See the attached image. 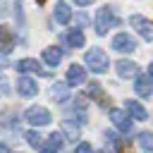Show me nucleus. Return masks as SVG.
<instances>
[{
    "label": "nucleus",
    "instance_id": "obj_17",
    "mask_svg": "<svg viewBox=\"0 0 153 153\" xmlns=\"http://www.w3.org/2000/svg\"><path fill=\"white\" fill-rule=\"evenodd\" d=\"M0 41H2V50L7 53V50H12V45H14V33H12L7 26H0Z\"/></svg>",
    "mask_w": 153,
    "mask_h": 153
},
{
    "label": "nucleus",
    "instance_id": "obj_23",
    "mask_svg": "<svg viewBox=\"0 0 153 153\" xmlns=\"http://www.w3.org/2000/svg\"><path fill=\"white\" fill-rule=\"evenodd\" d=\"M74 153H93V148H91V143H79L74 148Z\"/></svg>",
    "mask_w": 153,
    "mask_h": 153
},
{
    "label": "nucleus",
    "instance_id": "obj_26",
    "mask_svg": "<svg viewBox=\"0 0 153 153\" xmlns=\"http://www.w3.org/2000/svg\"><path fill=\"white\" fill-rule=\"evenodd\" d=\"M0 153H10V148L7 146H0Z\"/></svg>",
    "mask_w": 153,
    "mask_h": 153
},
{
    "label": "nucleus",
    "instance_id": "obj_1",
    "mask_svg": "<svg viewBox=\"0 0 153 153\" xmlns=\"http://www.w3.org/2000/svg\"><path fill=\"white\" fill-rule=\"evenodd\" d=\"M120 24V19L115 17V12L110 10V7H100L98 12H96V22H93V29H96V33L98 36H105L112 26H117Z\"/></svg>",
    "mask_w": 153,
    "mask_h": 153
},
{
    "label": "nucleus",
    "instance_id": "obj_2",
    "mask_svg": "<svg viewBox=\"0 0 153 153\" xmlns=\"http://www.w3.org/2000/svg\"><path fill=\"white\" fill-rule=\"evenodd\" d=\"M108 57H105V53L100 50V48H91L88 53H86V67L88 69H93L96 74H103V72H108Z\"/></svg>",
    "mask_w": 153,
    "mask_h": 153
},
{
    "label": "nucleus",
    "instance_id": "obj_16",
    "mask_svg": "<svg viewBox=\"0 0 153 153\" xmlns=\"http://www.w3.org/2000/svg\"><path fill=\"white\" fill-rule=\"evenodd\" d=\"M55 19H57L60 24H67V22L72 19V10H69L67 2H57V5H55Z\"/></svg>",
    "mask_w": 153,
    "mask_h": 153
},
{
    "label": "nucleus",
    "instance_id": "obj_14",
    "mask_svg": "<svg viewBox=\"0 0 153 153\" xmlns=\"http://www.w3.org/2000/svg\"><path fill=\"white\" fill-rule=\"evenodd\" d=\"M115 69H117L120 76H136V74H139V67H136L134 62H129V60H120V62L115 65Z\"/></svg>",
    "mask_w": 153,
    "mask_h": 153
},
{
    "label": "nucleus",
    "instance_id": "obj_27",
    "mask_svg": "<svg viewBox=\"0 0 153 153\" xmlns=\"http://www.w3.org/2000/svg\"><path fill=\"white\" fill-rule=\"evenodd\" d=\"M41 153H53V151H48V148H43V151H41Z\"/></svg>",
    "mask_w": 153,
    "mask_h": 153
},
{
    "label": "nucleus",
    "instance_id": "obj_8",
    "mask_svg": "<svg viewBox=\"0 0 153 153\" xmlns=\"http://www.w3.org/2000/svg\"><path fill=\"white\" fill-rule=\"evenodd\" d=\"M17 91H19V96L31 98V96L38 93V84H36L31 76H19V81H17Z\"/></svg>",
    "mask_w": 153,
    "mask_h": 153
},
{
    "label": "nucleus",
    "instance_id": "obj_19",
    "mask_svg": "<svg viewBox=\"0 0 153 153\" xmlns=\"http://www.w3.org/2000/svg\"><path fill=\"white\" fill-rule=\"evenodd\" d=\"M139 143L143 151L153 153V131H139Z\"/></svg>",
    "mask_w": 153,
    "mask_h": 153
},
{
    "label": "nucleus",
    "instance_id": "obj_7",
    "mask_svg": "<svg viewBox=\"0 0 153 153\" xmlns=\"http://www.w3.org/2000/svg\"><path fill=\"white\" fill-rule=\"evenodd\" d=\"M112 48L120 50V53H134L136 43H134V38H131L129 33H117V36L112 38Z\"/></svg>",
    "mask_w": 153,
    "mask_h": 153
},
{
    "label": "nucleus",
    "instance_id": "obj_15",
    "mask_svg": "<svg viewBox=\"0 0 153 153\" xmlns=\"http://www.w3.org/2000/svg\"><path fill=\"white\" fill-rule=\"evenodd\" d=\"M124 108H127V112H129L131 117H136V120H146V117H148L146 108H143L141 103H136V100H127V103H124Z\"/></svg>",
    "mask_w": 153,
    "mask_h": 153
},
{
    "label": "nucleus",
    "instance_id": "obj_22",
    "mask_svg": "<svg viewBox=\"0 0 153 153\" xmlns=\"http://www.w3.org/2000/svg\"><path fill=\"white\" fill-rule=\"evenodd\" d=\"M24 136H26V141H29V143H31L33 148H38V146H41V136H38V131H33V129H29V131H26Z\"/></svg>",
    "mask_w": 153,
    "mask_h": 153
},
{
    "label": "nucleus",
    "instance_id": "obj_28",
    "mask_svg": "<svg viewBox=\"0 0 153 153\" xmlns=\"http://www.w3.org/2000/svg\"><path fill=\"white\" fill-rule=\"evenodd\" d=\"M36 2H38V5H43V2H45V0H36Z\"/></svg>",
    "mask_w": 153,
    "mask_h": 153
},
{
    "label": "nucleus",
    "instance_id": "obj_21",
    "mask_svg": "<svg viewBox=\"0 0 153 153\" xmlns=\"http://www.w3.org/2000/svg\"><path fill=\"white\" fill-rule=\"evenodd\" d=\"M62 131H65V136L72 139V141H76V136H79V127L72 124V122H62Z\"/></svg>",
    "mask_w": 153,
    "mask_h": 153
},
{
    "label": "nucleus",
    "instance_id": "obj_5",
    "mask_svg": "<svg viewBox=\"0 0 153 153\" xmlns=\"http://www.w3.org/2000/svg\"><path fill=\"white\" fill-rule=\"evenodd\" d=\"M110 120H112V124H115L120 131H124V134L131 131V115H129V112H124V110H112V112H110Z\"/></svg>",
    "mask_w": 153,
    "mask_h": 153
},
{
    "label": "nucleus",
    "instance_id": "obj_3",
    "mask_svg": "<svg viewBox=\"0 0 153 153\" xmlns=\"http://www.w3.org/2000/svg\"><path fill=\"white\" fill-rule=\"evenodd\" d=\"M129 24H131V29H134L136 33H141L146 41H153V22H151V19H146L143 14H131Z\"/></svg>",
    "mask_w": 153,
    "mask_h": 153
},
{
    "label": "nucleus",
    "instance_id": "obj_20",
    "mask_svg": "<svg viewBox=\"0 0 153 153\" xmlns=\"http://www.w3.org/2000/svg\"><path fill=\"white\" fill-rule=\"evenodd\" d=\"M62 143H65V141H62V136L55 131V134H50V136H48V143H45V148L55 153V151H60V148H62Z\"/></svg>",
    "mask_w": 153,
    "mask_h": 153
},
{
    "label": "nucleus",
    "instance_id": "obj_25",
    "mask_svg": "<svg viewBox=\"0 0 153 153\" xmlns=\"http://www.w3.org/2000/svg\"><path fill=\"white\" fill-rule=\"evenodd\" d=\"M148 79L153 81V62H151V67H148Z\"/></svg>",
    "mask_w": 153,
    "mask_h": 153
},
{
    "label": "nucleus",
    "instance_id": "obj_18",
    "mask_svg": "<svg viewBox=\"0 0 153 153\" xmlns=\"http://www.w3.org/2000/svg\"><path fill=\"white\" fill-rule=\"evenodd\" d=\"M67 88H69V84H67V81H65V84H55L50 93H53V98H55L57 103H65V100H67V96H69V91H67Z\"/></svg>",
    "mask_w": 153,
    "mask_h": 153
},
{
    "label": "nucleus",
    "instance_id": "obj_10",
    "mask_svg": "<svg viewBox=\"0 0 153 153\" xmlns=\"http://www.w3.org/2000/svg\"><path fill=\"white\" fill-rule=\"evenodd\" d=\"M88 98H93L100 108H110V98L105 96V91H103L96 81H91V84H88Z\"/></svg>",
    "mask_w": 153,
    "mask_h": 153
},
{
    "label": "nucleus",
    "instance_id": "obj_9",
    "mask_svg": "<svg viewBox=\"0 0 153 153\" xmlns=\"http://www.w3.org/2000/svg\"><path fill=\"white\" fill-rule=\"evenodd\" d=\"M84 81H86V69L81 65H69V69H67V84L69 86H79Z\"/></svg>",
    "mask_w": 153,
    "mask_h": 153
},
{
    "label": "nucleus",
    "instance_id": "obj_6",
    "mask_svg": "<svg viewBox=\"0 0 153 153\" xmlns=\"http://www.w3.org/2000/svg\"><path fill=\"white\" fill-rule=\"evenodd\" d=\"M60 38H62V43H65L67 48H84V43H86L84 33H81L79 29H69V31H65Z\"/></svg>",
    "mask_w": 153,
    "mask_h": 153
},
{
    "label": "nucleus",
    "instance_id": "obj_24",
    "mask_svg": "<svg viewBox=\"0 0 153 153\" xmlns=\"http://www.w3.org/2000/svg\"><path fill=\"white\" fill-rule=\"evenodd\" d=\"M93 0H76V5H81V7H86V5H91Z\"/></svg>",
    "mask_w": 153,
    "mask_h": 153
},
{
    "label": "nucleus",
    "instance_id": "obj_13",
    "mask_svg": "<svg viewBox=\"0 0 153 153\" xmlns=\"http://www.w3.org/2000/svg\"><path fill=\"white\" fill-rule=\"evenodd\" d=\"M17 69H19V72H36V74H45V76H50V74H48V72H43V67H41L36 60H31V57L19 60V62H17Z\"/></svg>",
    "mask_w": 153,
    "mask_h": 153
},
{
    "label": "nucleus",
    "instance_id": "obj_4",
    "mask_svg": "<svg viewBox=\"0 0 153 153\" xmlns=\"http://www.w3.org/2000/svg\"><path fill=\"white\" fill-rule=\"evenodd\" d=\"M50 112L45 110V108H38V105H33V108H29L26 110V122L29 124H33V127H45V124H50Z\"/></svg>",
    "mask_w": 153,
    "mask_h": 153
},
{
    "label": "nucleus",
    "instance_id": "obj_12",
    "mask_svg": "<svg viewBox=\"0 0 153 153\" xmlns=\"http://www.w3.org/2000/svg\"><path fill=\"white\" fill-rule=\"evenodd\" d=\"M43 60H45V65H50V67H57L60 62H62V50L57 48V45H48L45 50H43V55H41Z\"/></svg>",
    "mask_w": 153,
    "mask_h": 153
},
{
    "label": "nucleus",
    "instance_id": "obj_11",
    "mask_svg": "<svg viewBox=\"0 0 153 153\" xmlns=\"http://www.w3.org/2000/svg\"><path fill=\"white\" fill-rule=\"evenodd\" d=\"M134 91L139 93V96H151L153 93V81L148 79V76H141V74H136L134 76Z\"/></svg>",
    "mask_w": 153,
    "mask_h": 153
},
{
    "label": "nucleus",
    "instance_id": "obj_29",
    "mask_svg": "<svg viewBox=\"0 0 153 153\" xmlns=\"http://www.w3.org/2000/svg\"><path fill=\"white\" fill-rule=\"evenodd\" d=\"M98 153H105V151H98Z\"/></svg>",
    "mask_w": 153,
    "mask_h": 153
}]
</instances>
